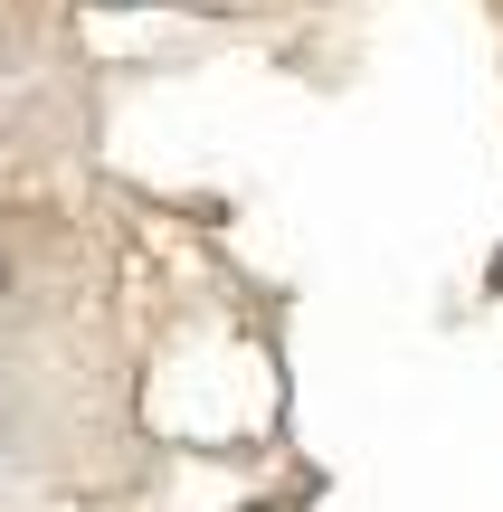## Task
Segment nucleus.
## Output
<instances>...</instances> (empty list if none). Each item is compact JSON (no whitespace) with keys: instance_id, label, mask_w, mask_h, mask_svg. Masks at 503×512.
<instances>
[{"instance_id":"f257e3e1","label":"nucleus","mask_w":503,"mask_h":512,"mask_svg":"<svg viewBox=\"0 0 503 512\" xmlns=\"http://www.w3.org/2000/svg\"><path fill=\"white\" fill-rule=\"evenodd\" d=\"M0 294H10V256H0Z\"/></svg>"}]
</instances>
